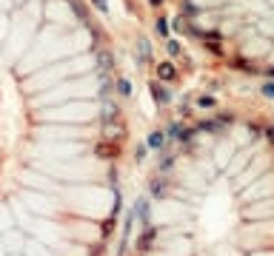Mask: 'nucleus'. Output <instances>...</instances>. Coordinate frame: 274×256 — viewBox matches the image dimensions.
Segmentation results:
<instances>
[{
	"mask_svg": "<svg viewBox=\"0 0 274 256\" xmlns=\"http://www.w3.org/2000/svg\"><path fill=\"white\" fill-rule=\"evenodd\" d=\"M94 151H97V156H106V159H108V156H117V151H120V148H117V142H100Z\"/></svg>",
	"mask_w": 274,
	"mask_h": 256,
	"instance_id": "obj_2",
	"label": "nucleus"
},
{
	"mask_svg": "<svg viewBox=\"0 0 274 256\" xmlns=\"http://www.w3.org/2000/svg\"><path fill=\"white\" fill-rule=\"evenodd\" d=\"M268 77H274V69H271V71H268Z\"/></svg>",
	"mask_w": 274,
	"mask_h": 256,
	"instance_id": "obj_15",
	"label": "nucleus"
},
{
	"mask_svg": "<svg viewBox=\"0 0 274 256\" xmlns=\"http://www.w3.org/2000/svg\"><path fill=\"white\" fill-rule=\"evenodd\" d=\"M174 28H177V31H183V28H186V23H183V17H177V20H174Z\"/></svg>",
	"mask_w": 274,
	"mask_h": 256,
	"instance_id": "obj_12",
	"label": "nucleus"
},
{
	"mask_svg": "<svg viewBox=\"0 0 274 256\" xmlns=\"http://www.w3.org/2000/svg\"><path fill=\"white\" fill-rule=\"evenodd\" d=\"M152 197H166V182H163V179H154L152 182Z\"/></svg>",
	"mask_w": 274,
	"mask_h": 256,
	"instance_id": "obj_5",
	"label": "nucleus"
},
{
	"mask_svg": "<svg viewBox=\"0 0 274 256\" xmlns=\"http://www.w3.org/2000/svg\"><path fill=\"white\" fill-rule=\"evenodd\" d=\"M146 145H149V148H163V145H166V134H163V131H152Z\"/></svg>",
	"mask_w": 274,
	"mask_h": 256,
	"instance_id": "obj_3",
	"label": "nucleus"
},
{
	"mask_svg": "<svg viewBox=\"0 0 274 256\" xmlns=\"http://www.w3.org/2000/svg\"><path fill=\"white\" fill-rule=\"evenodd\" d=\"M197 106H203V108L214 106V97H200V100H197Z\"/></svg>",
	"mask_w": 274,
	"mask_h": 256,
	"instance_id": "obj_8",
	"label": "nucleus"
},
{
	"mask_svg": "<svg viewBox=\"0 0 274 256\" xmlns=\"http://www.w3.org/2000/svg\"><path fill=\"white\" fill-rule=\"evenodd\" d=\"M157 77L166 80V83L177 77V69H174V63H160V66H157Z\"/></svg>",
	"mask_w": 274,
	"mask_h": 256,
	"instance_id": "obj_1",
	"label": "nucleus"
},
{
	"mask_svg": "<svg viewBox=\"0 0 274 256\" xmlns=\"http://www.w3.org/2000/svg\"><path fill=\"white\" fill-rule=\"evenodd\" d=\"M154 31H157L160 37L169 35V20H166V17H157V26H154Z\"/></svg>",
	"mask_w": 274,
	"mask_h": 256,
	"instance_id": "obj_6",
	"label": "nucleus"
},
{
	"mask_svg": "<svg viewBox=\"0 0 274 256\" xmlns=\"http://www.w3.org/2000/svg\"><path fill=\"white\" fill-rule=\"evenodd\" d=\"M92 3H94L97 9H100V12H106V9H108V3H106V0H92Z\"/></svg>",
	"mask_w": 274,
	"mask_h": 256,
	"instance_id": "obj_11",
	"label": "nucleus"
},
{
	"mask_svg": "<svg viewBox=\"0 0 274 256\" xmlns=\"http://www.w3.org/2000/svg\"><path fill=\"white\" fill-rule=\"evenodd\" d=\"M266 134H268V140H271V142H274V128H268Z\"/></svg>",
	"mask_w": 274,
	"mask_h": 256,
	"instance_id": "obj_13",
	"label": "nucleus"
},
{
	"mask_svg": "<svg viewBox=\"0 0 274 256\" xmlns=\"http://www.w3.org/2000/svg\"><path fill=\"white\" fill-rule=\"evenodd\" d=\"M117 88H120V94H131V85L126 83V80H120V83H117Z\"/></svg>",
	"mask_w": 274,
	"mask_h": 256,
	"instance_id": "obj_9",
	"label": "nucleus"
},
{
	"mask_svg": "<svg viewBox=\"0 0 274 256\" xmlns=\"http://www.w3.org/2000/svg\"><path fill=\"white\" fill-rule=\"evenodd\" d=\"M152 94H154L157 103H169V91H166V88H160L157 83H152Z\"/></svg>",
	"mask_w": 274,
	"mask_h": 256,
	"instance_id": "obj_4",
	"label": "nucleus"
},
{
	"mask_svg": "<svg viewBox=\"0 0 274 256\" xmlns=\"http://www.w3.org/2000/svg\"><path fill=\"white\" fill-rule=\"evenodd\" d=\"M160 3H163V0H152V6H160Z\"/></svg>",
	"mask_w": 274,
	"mask_h": 256,
	"instance_id": "obj_14",
	"label": "nucleus"
},
{
	"mask_svg": "<svg viewBox=\"0 0 274 256\" xmlns=\"http://www.w3.org/2000/svg\"><path fill=\"white\" fill-rule=\"evenodd\" d=\"M263 94H266V97H274V83H266V85H263Z\"/></svg>",
	"mask_w": 274,
	"mask_h": 256,
	"instance_id": "obj_10",
	"label": "nucleus"
},
{
	"mask_svg": "<svg viewBox=\"0 0 274 256\" xmlns=\"http://www.w3.org/2000/svg\"><path fill=\"white\" fill-rule=\"evenodd\" d=\"M169 54H172V57H177V54H180V43L169 40Z\"/></svg>",
	"mask_w": 274,
	"mask_h": 256,
	"instance_id": "obj_7",
	"label": "nucleus"
}]
</instances>
